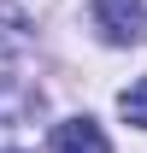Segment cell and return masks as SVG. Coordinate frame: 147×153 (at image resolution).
<instances>
[{"instance_id":"obj_1","label":"cell","mask_w":147,"mask_h":153,"mask_svg":"<svg viewBox=\"0 0 147 153\" xmlns=\"http://www.w3.org/2000/svg\"><path fill=\"white\" fill-rule=\"evenodd\" d=\"M94 24L106 41L135 47V41H147V0H94Z\"/></svg>"},{"instance_id":"obj_2","label":"cell","mask_w":147,"mask_h":153,"mask_svg":"<svg viewBox=\"0 0 147 153\" xmlns=\"http://www.w3.org/2000/svg\"><path fill=\"white\" fill-rule=\"evenodd\" d=\"M41 112V88H30L24 76H0V130H18Z\"/></svg>"},{"instance_id":"obj_3","label":"cell","mask_w":147,"mask_h":153,"mask_svg":"<svg viewBox=\"0 0 147 153\" xmlns=\"http://www.w3.org/2000/svg\"><path fill=\"white\" fill-rule=\"evenodd\" d=\"M53 153H112V141L100 135L94 118H65L53 130Z\"/></svg>"},{"instance_id":"obj_4","label":"cell","mask_w":147,"mask_h":153,"mask_svg":"<svg viewBox=\"0 0 147 153\" xmlns=\"http://www.w3.org/2000/svg\"><path fill=\"white\" fill-rule=\"evenodd\" d=\"M118 112H124V124L147 130V76H141V82H129L124 94H118Z\"/></svg>"}]
</instances>
